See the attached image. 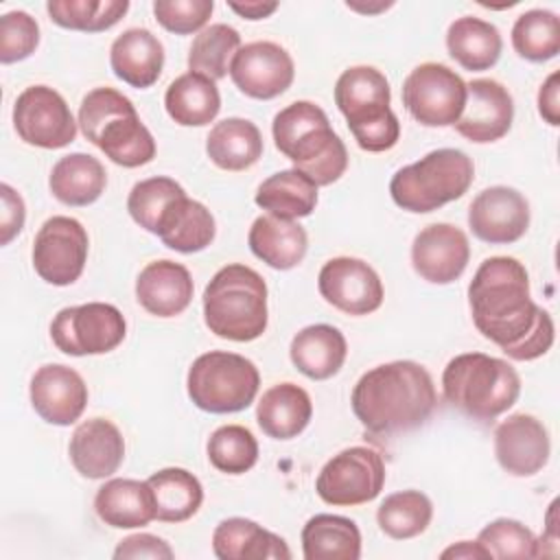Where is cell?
I'll return each instance as SVG.
<instances>
[{"mask_svg": "<svg viewBox=\"0 0 560 560\" xmlns=\"http://www.w3.org/2000/svg\"><path fill=\"white\" fill-rule=\"evenodd\" d=\"M79 127L85 140L118 166L136 168L155 158L151 131L140 120L133 103L114 88H94L83 96Z\"/></svg>", "mask_w": 560, "mask_h": 560, "instance_id": "cell-4", "label": "cell"}, {"mask_svg": "<svg viewBox=\"0 0 560 560\" xmlns=\"http://www.w3.org/2000/svg\"><path fill=\"white\" fill-rule=\"evenodd\" d=\"M260 387L258 368L236 352L210 350L188 368L186 389L195 407L208 413H236L247 409Z\"/></svg>", "mask_w": 560, "mask_h": 560, "instance_id": "cell-9", "label": "cell"}, {"mask_svg": "<svg viewBox=\"0 0 560 560\" xmlns=\"http://www.w3.org/2000/svg\"><path fill=\"white\" fill-rule=\"evenodd\" d=\"M433 518V503L420 490H400L378 505L376 521L383 534L394 540L420 536Z\"/></svg>", "mask_w": 560, "mask_h": 560, "instance_id": "cell-38", "label": "cell"}, {"mask_svg": "<svg viewBox=\"0 0 560 560\" xmlns=\"http://www.w3.org/2000/svg\"><path fill=\"white\" fill-rule=\"evenodd\" d=\"M175 553L166 540L153 534H133L118 542L114 549V558H153V560H171Z\"/></svg>", "mask_w": 560, "mask_h": 560, "instance_id": "cell-47", "label": "cell"}, {"mask_svg": "<svg viewBox=\"0 0 560 560\" xmlns=\"http://www.w3.org/2000/svg\"><path fill=\"white\" fill-rule=\"evenodd\" d=\"M234 85L249 98L269 101L284 94L295 77L291 55L276 42H252L230 63Z\"/></svg>", "mask_w": 560, "mask_h": 560, "instance_id": "cell-16", "label": "cell"}, {"mask_svg": "<svg viewBox=\"0 0 560 560\" xmlns=\"http://www.w3.org/2000/svg\"><path fill=\"white\" fill-rule=\"evenodd\" d=\"M186 190L171 177H162V175L149 177L133 184L127 197V210L140 228L155 234L162 212L168 208L173 199H177Z\"/></svg>", "mask_w": 560, "mask_h": 560, "instance_id": "cell-43", "label": "cell"}, {"mask_svg": "<svg viewBox=\"0 0 560 560\" xmlns=\"http://www.w3.org/2000/svg\"><path fill=\"white\" fill-rule=\"evenodd\" d=\"M311 418V396L304 387L289 381L269 387L256 407L258 427L273 440H291L300 435L308 427Z\"/></svg>", "mask_w": 560, "mask_h": 560, "instance_id": "cell-30", "label": "cell"}, {"mask_svg": "<svg viewBox=\"0 0 560 560\" xmlns=\"http://www.w3.org/2000/svg\"><path fill=\"white\" fill-rule=\"evenodd\" d=\"M127 322L114 304L88 302L61 308L50 322V339L63 354H105L122 343Z\"/></svg>", "mask_w": 560, "mask_h": 560, "instance_id": "cell-10", "label": "cell"}, {"mask_svg": "<svg viewBox=\"0 0 560 560\" xmlns=\"http://www.w3.org/2000/svg\"><path fill=\"white\" fill-rule=\"evenodd\" d=\"M289 354L298 372L313 381H326L341 370L348 343L339 328L330 324H311L291 339Z\"/></svg>", "mask_w": 560, "mask_h": 560, "instance_id": "cell-29", "label": "cell"}, {"mask_svg": "<svg viewBox=\"0 0 560 560\" xmlns=\"http://www.w3.org/2000/svg\"><path fill=\"white\" fill-rule=\"evenodd\" d=\"M192 276L175 260L149 262L136 280V300L155 317H175L184 313L192 300Z\"/></svg>", "mask_w": 560, "mask_h": 560, "instance_id": "cell-23", "label": "cell"}, {"mask_svg": "<svg viewBox=\"0 0 560 560\" xmlns=\"http://www.w3.org/2000/svg\"><path fill=\"white\" fill-rule=\"evenodd\" d=\"M203 319L210 332L230 341H254L267 330V284L258 271L232 262L221 267L203 291Z\"/></svg>", "mask_w": 560, "mask_h": 560, "instance_id": "cell-6", "label": "cell"}, {"mask_svg": "<svg viewBox=\"0 0 560 560\" xmlns=\"http://www.w3.org/2000/svg\"><path fill=\"white\" fill-rule=\"evenodd\" d=\"M350 402L370 433L394 435L424 424L438 405V394L427 368L405 359L368 370L357 381Z\"/></svg>", "mask_w": 560, "mask_h": 560, "instance_id": "cell-2", "label": "cell"}, {"mask_svg": "<svg viewBox=\"0 0 560 560\" xmlns=\"http://www.w3.org/2000/svg\"><path fill=\"white\" fill-rule=\"evenodd\" d=\"M68 453L81 477L105 479L120 468L125 459V440L114 422L90 418L74 429Z\"/></svg>", "mask_w": 560, "mask_h": 560, "instance_id": "cell-22", "label": "cell"}, {"mask_svg": "<svg viewBox=\"0 0 560 560\" xmlns=\"http://www.w3.org/2000/svg\"><path fill=\"white\" fill-rule=\"evenodd\" d=\"M317 289L330 306L348 315L374 313L385 298L378 273L365 260L352 256H337L324 262Z\"/></svg>", "mask_w": 560, "mask_h": 560, "instance_id": "cell-15", "label": "cell"}, {"mask_svg": "<svg viewBox=\"0 0 560 560\" xmlns=\"http://www.w3.org/2000/svg\"><path fill=\"white\" fill-rule=\"evenodd\" d=\"M212 551L219 560H289L291 551L278 534L241 516L221 521L212 532Z\"/></svg>", "mask_w": 560, "mask_h": 560, "instance_id": "cell-25", "label": "cell"}, {"mask_svg": "<svg viewBox=\"0 0 560 560\" xmlns=\"http://www.w3.org/2000/svg\"><path fill=\"white\" fill-rule=\"evenodd\" d=\"M440 556H442V558H466V560H472V558H490L488 551H486L477 540H475V542L462 540V542H457V545H451V547H446Z\"/></svg>", "mask_w": 560, "mask_h": 560, "instance_id": "cell-51", "label": "cell"}, {"mask_svg": "<svg viewBox=\"0 0 560 560\" xmlns=\"http://www.w3.org/2000/svg\"><path fill=\"white\" fill-rule=\"evenodd\" d=\"M13 127L20 140L39 149H63L77 138L70 105L48 85H31L15 98Z\"/></svg>", "mask_w": 560, "mask_h": 560, "instance_id": "cell-14", "label": "cell"}, {"mask_svg": "<svg viewBox=\"0 0 560 560\" xmlns=\"http://www.w3.org/2000/svg\"><path fill=\"white\" fill-rule=\"evenodd\" d=\"M468 225L483 243H514L529 228V203L516 188H483L468 206Z\"/></svg>", "mask_w": 560, "mask_h": 560, "instance_id": "cell-17", "label": "cell"}, {"mask_svg": "<svg viewBox=\"0 0 560 560\" xmlns=\"http://www.w3.org/2000/svg\"><path fill=\"white\" fill-rule=\"evenodd\" d=\"M385 486V464L370 446H350L332 455L319 470L315 490L328 505H361L374 501Z\"/></svg>", "mask_w": 560, "mask_h": 560, "instance_id": "cell-12", "label": "cell"}, {"mask_svg": "<svg viewBox=\"0 0 560 560\" xmlns=\"http://www.w3.org/2000/svg\"><path fill=\"white\" fill-rule=\"evenodd\" d=\"M241 48V35L230 24L217 22L199 31L188 50L190 72H199L212 81L223 79L230 72V63Z\"/></svg>", "mask_w": 560, "mask_h": 560, "instance_id": "cell-39", "label": "cell"}, {"mask_svg": "<svg viewBox=\"0 0 560 560\" xmlns=\"http://www.w3.org/2000/svg\"><path fill=\"white\" fill-rule=\"evenodd\" d=\"M538 114L551 127L560 125V72H551L538 90Z\"/></svg>", "mask_w": 560, "mask_h": 560, "instance_id": "cell-49", "label": "cell"}, {"mask_svg": "<svg viewBox=\"0 0 560 560\" xmlns=\"http://www.w3.org/2000/svg\"><path fill=\"white\" fill-rule=\"evenodd\" d=\"M228 7L234 13H238L241 18H245V20H265V18H269L278 9V2L249 0V2H228Z\"/></svg>", "mask_w": 560, "mask_h": 560, "instance_id": "cell-50", "label": "cell"}, {"mask_svg": "<svg viewBox=\"0 0 560 560\" xmlns=\"http://www.w3.org/2000/svg\"><path fill=\"white\" fill-rule=\"evenodd\" d=\"M208 459L225 475H243L258 462V442L247 427L223 424L208 440Z\"/></svg>", "mask_w": 560, "mask_h": 560, "instance_id": "cell-42", "label": "cell"}, {"mask_svg": "<svg viewBox=\"0 0 560 560\" xmlns=\"http://www.w3.org/2000/svg\"><path fill=\"white\" fill-rule=\"evenodd\" d=\"M31 405L48 424L70 427L88 405V385L83 376L61 363L42 365L31 378Z\"/></svg>", "mask_w": 560, "mask_h": 560, "instance_id": "cell-20", "label": "cell"}, {"mask_svg": "<svg viewBox=\"0 0 560 560\" xmlns=\"http://www.w3.org/2000/svg\"><path fill=\"white\" fill-rule=\"evenodd\" d=\"M477 542L490 558H536L534 534L514 518H497L488 523L479 532Z\"/></svg>", "mask_w": 560, "mask_h": 560, "instance_id": "cell-44", "label": "cell"}, {"mask_svg": "<svg viewBox=\"0 0 560 560\" xmlns=\"http://www.w3.org/2000/svg\"><path fill=\"white\" fill-rule=\"evenodd\" d=\"M446 48L462 68L479 72L499 61L503 39L494 24L475 15H464L451 22L446 31Z\"/></svg>", "mask_w": 560, "mask_h": 560, "instance_id": "cell-32", "label": "cell"}, {"mask_svg": "<svg viewBox=\"0 0 560 560\" xmlns=\"http://www.w3.org/2000/svg\"><path fill=\"white\" fill-rule=\"evenodd\" d=\"M166 114L182 127H203L221 109V94L212 79L199 72L177 77L164 94Z\"/></svg>", "mask_w": 560, "mask_h": 560, "instance_id": "cell-33", "label": "cell"}, {"mask_svg": "<svg viewBox=\"0 0 560 560\" xmlns=\"http://www.w3.org/2000/svg\"><path fill=\"white\" fill-rule=\"evenodd\" d=\"M389 101V83L374 66H352L335 83V103L357 144L370 153L389 151L400 138V122Z\"/></svg>", "mask_w": 560, "mask_h": 560, "instance_id": "cell-7", "label": "cell"}, {"mask_svg": "<svg viewBox=\"0 0 560 560\" xmlns=\"http://www.w3.org/2000/svg\"><path fill=\"white\" fill-rule=\"evenodd\" d=\"M394 2H381L378 7H372V4H357V2H346L348 9H354V11H361V13H378V11H385L389 9Z\"/></svg>", "mask_w": 560, "mask_h": 560, "instance_id": "cell-52", "label": "cell"}, {"mask_svg": "<svg viewBox=\"0 0 560 560\" xmlns=\"http://www.w3.org/2000/svg\"><path fill=\"white\" fill-rule=\"evenodd\" d=\"M214 11L212 0H155V20L175 35H190L203 31Z\"/></svg>", "mask_w": 560, "mask_h": 560, "instance_id": "cell-46", "label": "cell"}, {"mask_svg": "<svg viewBox=\"0 0 560 560\" xmlns=\"http://www.w3.org/2000/svg\"><path fill=\"white\" fill-rule=\"evenodd\" d=\"M114 74L131 88H151L164 68V46L147 28H127L109 48Z\"/></svg>", "mask_w": 560, "mask_h": 560, "instance_id": "cell-24", "label": "cell"}, {"mask_svg": "<svg viewBox=\"0 0 560 560\" xmlns=\"http://www.w3.org/2000/svg\"><path fill=\"white\" fill-rule=\"evenodd\" d=\"M306 560H359L361 532L354 521L337 514H315L302 527Z\"/></svg>", "mask_w": 560, "mask_h": 560, "instance_id": "cell-35", "label": "cell"}, {"mask_svg": "<svg viewBox=\"0 0 560 560\" xmlns=\"http://www.w3.org/2000/svg\"><path fill=\"white\" fill-rule=\"evenodd\" d=\"M551 442L547 427L529 413H512L494 429L499 466L514 477H532L549 462Z\"/></svg>", "mask_w": 560, "mask_h": 560, "instance_id": "cell-21", "label": "cell"}, {"mask_svg": "<svg viewBox=\"0 0 560 560\" xmlns=\"http://www.w3.org/2000/svg\"><path fill=\"white\" fill-rule=\"evenodd\" d=\"M217 234L212 212L190 197L179 195L168 203L162 212L155 236L168 247L179 254H195L206 249Z\"/></svg>", "mask_w": 560, "mask_h": 560, "instance_id": "cell-26", "label": "cell"}, {"mask_svg": "<svg viewBox=\"0 0 560 560\" xmlns=\"http://www.w3.org/2000/svg\"><path fill=\"white\" fill-rule=\"evenodd\" d=\"M249 249L271 269H293L298 267L308 247L306 230L291 219H280L273 214L258 217L247 234Z\"/></svg>", "mask_w": 560, "mask_h": 560, "instance_id": "cell-27", "label": "cell"}, {"mask_svg": "<svg viewBox=\"0 0 560 560\" xmlns=\"http://www.w3.org/2000/svg\"><path fill=\"white\" fill-rule=\"evenodd\" d=\"M98 518L116 529L144 527L155 518V501L147 481L109 479L94 497Z\"/></svg>", "mask_w": 560, "mask_h": 560, "instance_id": "cell-28", "label": "cell"}, {"mask_svg": "<svg viewBox=\"0 0 560 560\" xmlns=\"http://www.w3.org/2000/svg\"><path fill=\"white\" fill-rule=\"evenodd\" d=\"M276 149L317 186L335 184L348 168L343 140L332 131L326 112L311 101H295L273 116Z\"/></svg>", "mask_w": 560, "mask_h": 560, "instance_id": "cell-3", "label": "cell"}, {"mask_svg": "<svg viewBox=\"0 0 560 560\" xmlns=\"http://www.w3.org/2000/svg\"><path fill=\"white\" fill-rule=\"evenodd\" d=\"M88 232L72 217H50L42 223L33 241V267L37 276L55 287L79 280L88 260Z\"/></svg>", "mask_w": 560, "mask_h": 560, "instance_id": "cell-13", "label": "cell"}, {"mask_svg": "<svg viewBox=\"0 0 560 560\" xmlns=\"http://www.w3.org/2000/svg\"><path fill=\"white\" fill-rule=\"evenodd\" d=\"M256 206L280 219L308 217L317 206V184L298 168L269 175L256 190Z\"/></svg>", "mask_w": 560, "mask_h": 560, "instance_id": "cell-36", "label": "cell"}, {"mask_svg": "<svg viewBox=\"0 0 560 560\" xmlns=\"http://www.w3.org/2000/svg\"><path fill=\"white\" fill-rule=\"evenodd\" d=\"M466 83L444 63L416 66L402 83V105L424 127H451L464 112Z\"/></svg>", "mask_w": 560, "mask_h": 560, "instance_id": "cell-11", "label": "cell"}, {"mask_svg": "<svg viewBox=\"0 0 560 560\" xmlns=\"http://www.w3.org/2000/svg\"><path fill=\"white\" fill-rule=\"evenodd\" d=\"M2 197V214H0V245H9L24 228L26 208L20 192H15L9 184H0Z\"/></svg>", "mask_w": 560, "mask_h": 560, "instance_id": "cell-48", "label": "cell"}, {"mask_svg": "<svg viewBox=\"0 0 560 560\" xmlns=\"http://www.w3.org/2000/svg\"><path fill=\"white\" fill-rule=\"evenodd\" d=\"M514 120V101L505 85L494 79H472L466 83L464 112L453 125L470 142L486 144L503 138Z\"/></svg>", "mask_w": 560, "mask_h": 560, "instance_id": "cell-19", "label": "cell"}, {"mask_svg": "<svg viewBox=\"0 0 560 560\" xmlns=\"http://www.w3.org/2000/svg\"><path fill=\"white\" fill-rule=\"evenodd\" d=\"M470 245L466 234L453 223H431L411 243V265L431 284H451L468 267Z\"/></svg>", "mask_w": 560, "mask_h": 560, "instance_id": "cell-18", "label": "cell"}, {"mask_svg": "<svg viewBox=\"0 0 560 560\" xmlns=\"http://www.w3.org/2000/svg\"><path fill=\"white\" fill-rule=\"evenodd\" d=\"M48 186L57 201L81 208L94 203L103 195L107 186V173L101 160L94 155L70 153L52 166Z\"/></svg>", "mask_w": 560, "mask_h": 560, "instance_id": "cell-31", "label": "cell"}, {"mask_svg": "<svg viewBox=\"0 0 560 560\" xmlns=\"http://www.w3.org/2000/svg\"><path fill=\"white\" fill-rule=\"evenodd\" d=\"M39 24L26 11H9L0 18V61L15 63L35 52Z\"/></svg>", "mask_w": 560, "mask_h": 560, "instance_id": "cell-45", "label": "cell"}, {"mask_svg": "<svg viewBox=\"0 0 560 560\" xmlns=\"http://www.w3.org/2000/svg\"><path fill=\"white\" fill-rule=\"evenodd\" d=\"M475 328L514 361H534L553 346V319L529 298V276L512 256L486 258L470 284Z\"/></svg>", "mask_w": 560, "mask_h": 560, "instance_id": "cell-1", "label": "cell"}, {"mask_svg": "<svg viewBox=\"0 0 560 560\" xmlns=\"http://www.w3.org/2000/svg\"><path fill=\"white\" fill-rule=\"evenodd\" d=\"M512 46L518 57L542 63L560 52V20L549 9H529L512 26Z\"/></svg>", "mask_w": 560, "mask_h": 560, "instance_id": "cell-40", "label": "cell"}, {"mask_svg": "<svg viewBox=\"0 0 560 560\" xmlns=\"http://www.w3.org/2000/svg\"><path fill=\"white\" fill-rule=\"evenodd\" d=\"M153 501L155 518L164 523H182L197 514L203 503V488L199 479L186 468H162L147 479Z\"/></svg>", "mask_w": 560, "mask_h": 560, "instance_id": "cell-37", "label": "cell"}, {"mask_svg": "<svg viewBox=\"0 0 560 560\" xmlns=\"http://www.w3.org/2000/svg\"><path fill=\"white\" fill-rule=\"evenodd\" d=\"M442 392L446 402L464 416L490 422L516 402L521 376L503 359L483 352H464L446 363Z\"/></svg>", "mask_w": 560, "mask_h": 560, "instance_id": "cell-5", "label": "cell"}, {"mask_svg": "<svg viewBox=\"0 0 560 560\" xmlns=\"http://www.w3.org/2000/svg\"><path fill=\"white\" fill-rule=\"evenodd\" d=\"M50 20L70 31L101 33L120 22L129 11L127 0H48Z\"/></svg>", "mask_w": 560, "mask_h": 560, "instance_id": "cell-41", "label": "cell"}, {"mask_svg": "<svg viewBox=\"0 0 560 560\" xmlns=\"http://www.w3.org/2000/svg\"><path fill=\"white\" fill-rule=\"evenodd\" d=\"M472 179L475 164L464 151L435 149L398 168L389 182V195L398 208L424 214L459 199Z\"/></svg>", "mask_w": 560, "mask_h": 560, "instance_id": "cell-8", "label": "cell"}, {"mask_svg": "<svg viewBox=\"0 0 560 560\" xmlns=\"http://www.w3.org/2000/svg\"><path fill=\"white\" fill-rule=\"evenodd\" d=\"M206 153L223 171H245L262 155L260 129L247 118H225L210 129Z\"/></svg>", "mask_w": 560, "mask_h": 560, "instance_id": "cell-34", "label": "cell"}]
</instances>
